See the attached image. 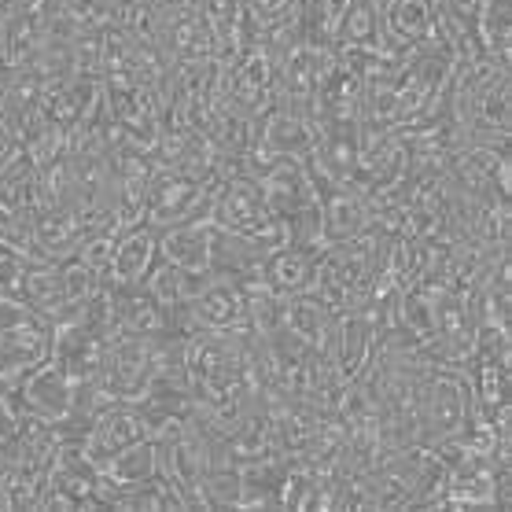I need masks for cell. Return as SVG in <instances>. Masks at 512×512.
I'll use <instances>...</instances> for the list:
<instances>
[{"mask_svg": "<svg viewBox=\"0 0 512 512\" xmlns=\"http://www.w3.org/2000/svg\"><path fill=\"white\" fill-rule=\"evenodd\" d=\"M210 240H214V218L192 214L163 236V258L181 269H210Z\"/></svg>", "mask_w": 512, "mask_h": 512, "instance_id": "2", "label": "cell"}, {"mask_svg": "<svg viewBox=\"0 0 512 512\" xmlns=\"http://www.w3.org/2000/svg\"><path fill=\"white\" fill-rule=\"evenodd\" d=\"M155 244H159V236H155L152 229H140V233L129 236L126 251H122V269H126L122 277H129V280L144 277L155 258Z\"/></svg>", "mask_w": 512, "mask_h": 512, "instance_id": "3", "label": "cell"}, {"mask_svg": "<svg viewBox=\"0 0 512 512\" xmlns=\"http://www.w3.org/2000/svg\"><path fill=\"white\" fill-rule=\"evenodd\" d=\"M328 247H306V244H284L273 247L262 262V284L277 295H306L314 291L317 273H321V258H325Z\"/></svg>", "mask_w": 512, "mask_h": 512, "instance_id": "1", "label": "cell"}]
</instances>
